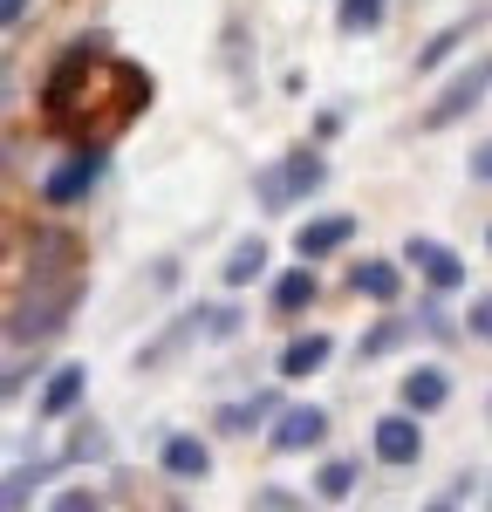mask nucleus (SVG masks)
I'll use <instances>...</instances> for the list:
<instances>
[{"label": "nucleus", "mask_w": 492, "mask_h": 512, "mask_svg": "<svg viewBox=\"0 0 492 512\" xmlns=\"http://www.w3.org/2000/svg\"><path fill=\"white\" fill-rule=\"evenodd\" d=\"M322 178H328V164L315 158V151H287L281 164H267V171H260V185H253V192H260L267 212H287L294 198H308Z\"/></svg>", "instance_id": "nucleus-3"}, {"label": "nucleus", "mask_w": 492, "mask_h": 512, "mask_svg": "<svg viewBox=\"0 0 492 512\" xmlns=\"http://www.w3.org/2000/svg\"><path fill=\"white\" fill-rule=\"evenodd\" d=\"M404 253H410V267H417V274L431 280L438 294H451V287H465V260H458L451 246H438V239H410Z\"/></svg>", "instance_id": "nucleus-6"}, {"label": "nucleus", "mask_w": 492, "mask_h": 512, "mask_svg": "<svg viewBox=\"0 0 492 512\" xmlns=\"http://www.w3.org/2000/svg\"><path fill=\"white\" fill-rule=\"evenodd\" d=\"M260 267H267V246H260V239H240V246H233V260H226V287L260 280Z\"/></svg>", "instance_id": "nucleus-16"}, {"label": "nucleus", "mask_w": 492, "mask_h": 512, "mask_svg": "<svg viewBox=\"0 0 492 512\" xmlns=\"http://www.w3.org/2000/svg\"><path fill=\"white\" fill-rule=\"evenodd\" d=\"M0 21H7V28H21V21H28V0H0Z\"/></svg>", "instance_id": "nucleus-24"}, {"label": "nucleus", "mask_w": 492, "mask_h": 512, "mask_svg": "<svg viewBox=\"0 0 492 512\" xmlns=\"http://www.w3.org/2000/svg\"><path fill=\"white\" fill-rule=\"evenodd\" d=\"M328 349H335L328 335H294V342L281 349V376H315V369L328 362Z\"/></svg>", "instance_id": "nucleus-13"}, {"label": "nucleus", "mask_w": 492, "mask_h": 512, "mask_svg": "<svg viewBox=\"0 0 492 512\" xmlns=\"http://www.w3.org/2000/svg\"><path fill=\"white\" fill-rule=\"evenodd\" d=\"M144 103H151V76L117 62L103 41H76L41 82V117L55 130H69V137H82V144L123 130Z\"/></svg>", "instance_id": "nucleus-1"}, {"label": "nucleus", "mask_w": 492, "mask_h": 512, "mask_svg": "<svg viewBox=\"0 0 492 512\" xmlns=\"http://www.w3.org/2000/svg\"><path fill=\"white\" fill-rule=\"evenodd\" d=\"M397 342H404V315H390L383 328H369V335H363V355H390Z\"/></svg>", "instance_id": "nucleus-20"}, {"label": "nucleus", "mask_w": 492, "mask_h": 512, "mask_svg": "<svg viewBox=\"0 0 492 512\" xmlns=\"http://www.w3.org/2000/svg\"><path fill=\"white\" fill-rule=\"evenodd\" d=\"M486 246H492V239H486Z\"/></svg>", "instance_id": "nucleus-26"}, {"label": "nucleus", "mask_w": 492, "mask_h": 512, "mask_svg": "<svg viewBox=\"0 0 492 512\" xmlns=\"http://www.w3.org/2000/svg\"><path fill=\"white\" fill-rule=\"evenodd\" d=\"M492 89V62H472V69H458V76L445 82V96H431V110H424V130H445V123H458L465 110H479Z\"/></svg>", "instance_id": "nucleus-5"}, {"label": "nucleus", "mask_w": 492, "mask_h": 512, "mask_svg": "<svg viewBox=\"0 0 492 512\" xmlns=\"http://www.w3.org/2000/svg\"><path fill=\"white\" fill-rule=\"evenodd\" d=\"M48 512H103V499H96L89 485H69V492H62V499H55Z\"/></svg>", "instance_id": "nucleus-21"}, {"label": "nucleus", "mask_w": 492, "mask_h": 512, "mask_svg": "<svg viewBox=\"0 0 492 512\" xmlns=\"http://www.w3.org/2000/svg\"><path fill=\"white\" fill-rule=\"evenodd\" d=\"M445 396H451L445 369H410L404 376V410H438Z\"/></svg>", "instance_id": "nucleus-14"}, {"label": "nucleus", "mask_w": 492, "mask_h": 512, "mask_svg": "<svg viewBox=\"0 0 492 512\" xmlns=\"http://www.w3.org/2000/svg\"><path fill=\"white\" fill-rule=\"evenodd\" d=\"M315 485H322V499H349V492H356V465H349V458H335V465H322Z\"/></svg>", "instance_id": "nucleus-18"}, {"label": "nucleus", "mask_w": 492, "mask_h": 512, "mask_svg": "<svg viewBox=\"0 0 492 512\" xmlns=\"http://www.w3.org/2000/svg\"><path fill=\"white\" fill-rule=\"evenodd\" d=\"M383 14H390V0H335V28H342V35L383 28Z\"/></svg>", "instance_id": "nucleus-15"}, {"label": "nucleus", "mask_w": 492, "mask_h": 512, "mask_svg": "<svg viewBox=\"0 0 492 512\" xmlns=\"http://www.w3.org/2000/svg\"><path fill=\"white\" fill-rule=\"evenodd\" d=\"M349 239H356V219H349V212H322V219H308V226L294 233V253H301V260H322V253L349 246Z\"/></svg>", "instance_id": "nucleus-7"}, {"label": "nucleus", "mask_w": 492, "mask_h": 512, "mask_svg": "<svg viewBox=\"0 0 492 512\" xmlns=\"http://www.w3.org/2000/svg\"><path fill=\"white\" fill-rule=\"evenodd\" d=\"M465 35H472V21H458V28H445V35H438L431 48H424V55H417V69H438V62H445V55H451V48H458Z\"/></svg>", "instance_id": "nucleus-19"}, {"label": "nucleus", "mask_w": 492, "mask_h": 512, "mask_svg": "<svg viewBox=\"0 0 492 512\" xmlns=\"http://www.w3.org/2000/svg\"><path fill=\"white\" fill-rule=\"evenodd\" d=\"M103 164H110V158H103L96 144H82L76 158H62L48 178H41V198H48V205H82V198L103 185Z\"/></svg>", "instance_id": "nucleus-4"}, {"label": "nucleus", "mask_w": 492, "mask_h": 512, "mask_svg": "<svg viewBox=\"0 0 492 512\" xmlns=\"http://www.w3.org/2000/svg\"><path fill=\"white\" fill-rule=\"evenodd\" d=\"M69 301H76V267H62V274L48 280V260H35V287L14 301V315H7V335H14V342H28V335H48V328H62V321H69Z\"/></svg>", "instance_id": "nucleus-2"}, {"label": "nucleus", "mask_w": 492, "mask_h": 512, "mask_svg": "<svg viewBox=\"0 0 492 512\" xmlns=\"http://www.w3.org/2000/svg\"><path fill=\"white\" fill-rule=\"evenodd\" d=\"M431 512H451V506H431Z\"/></svg>", "instance_id": "nucleus-25"}, {"label": "nucleus", "mask_w": 492, "mask_h": 512, "mask_svg": "<svg viewBox=\"0 0 492 512\" xmlns=\"http://www.w3.org/2000/svg\"><path fill=\"white\" fill-rule=\"evenodd\" d=\"M82 390H89V369H82V362H62V369L41 383V403H35V410H41V417H69V410L82 403Z\"/></svg>", "instance_id": "nucleus-9"}, {"label": "nucleus", "mask_w": 492, "mask_h": 512, "mask_svg": "<svg viewBox=\"0 0 492 512\" xmlns=\"http://www.w3.org/2000/svg\"><path fill=\"white\" fill-rule=\"evenodd\" d=\"M322 437H328V417L315 403H294V410H281V424H274V451H308Z\"/></svg>", "instance_id": "nucleus-8"}, {"label": "nucleus", "mask_w": 492, "mask_h": 512, "mask_svg": "<svg viewBox=\"0 0 492 512\" xmlns=\"http://www.w3.org/2000/svg\"><path fill=\"white\" fill-rule=\"evenodd\" d=\"M417 451H424L417 417H383V424H376V458H383V465H417Z\"/></svg>", "instance_id": "nucleus-10"}, {"label": "nucleus", "mask_w": 492, "mask_h": 512, "mask_svg": "<svg viewBox=\"0 0 492 512\" xmlns=\"http://www.w3.org/2000/svg\"><path fill=\"white\" fill-rule=\"evenodd\" d=\"M472 178H479V185H492V144H479V151H472Z\"/></svg>", "instance_id": "nucleus-23"}, {"label": "nucleus", "mask_w": 492, "mask_h": 512, "mask_svg": "<svg viewBox=\"0 0 492 512\" xmlns=\"http://www.w3.org/2000/svg\"><path fill=\"white\" fill-rule=\"evenodd\" d=\"M356 287H363L369 301H397V267L390 260H363L356 267Z\"/></svg>", "instance_id": "nucleus-17"}, {"label": "nucleus", "mask_w": 492, "mask_h": 512, "mask_svg": "<svg viewBox=\"0 0 492 512\" xmlns=\"http://www.w3.org/2000/svg\"><path fill=\"white\" fill-rule=\"evenodd\" d=\"M315 301V267L301 260V267H287L281 280H274V315H301Z\"/></svg>", "instance_id": "nucleus-12"}, {"label": "nucleus", "mask_w": 492, "mask_h": 512, "mask_svg": "<svg viewBox=\"0 0 492 512\" xmlns=\"http://www.w3.org/2000/svg\"><path fill=\"white\" fill-rule=\"evenodd\" d=\"M465 328H472V335H486V342H492V294H486V301H472V315H465Z\"/></svg>", "instance_id": "nucleus-22"}, {"label": "nucleus", "mask_w": 492, "mask_h": 512, "mask_svg": "<svg viewBox=\"0 0 492 512\" xmlns=\"http://www.w3.org/2000/svg\"><path fill=\"white\" fill-rule=\"evenodd\" d=\"M158 465H164L171 478H205V465H212V451H205L199 437H164Z\"/></svg>", "instance_id": "nucleus-11"}]
</instances>
